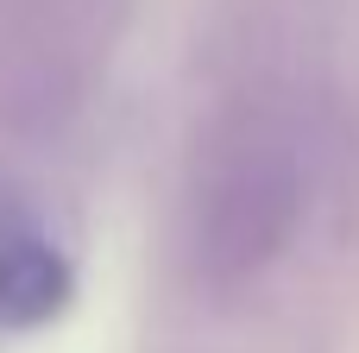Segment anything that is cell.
I'll return each instance as SVG.
<instances>
[{
	"label": "cell",
	"mask_w": 359,
	"mask_h": 353,
	"mask_svg": "<svg viewBox=\"0 0 359 353\" xmlns=\"http://www.w3.org/2000/svg\"><path fill=\"white\" fill-rule=\"evenodd\" d=\"M309 177H316V133L303 95L271 76L233 88L189 158L183 246L196 278L215 291L252 284L303 227Z\"/></svg>",
	"instance_id": "6da1fadb"
},
{
	"label": "cell",
	"mask_w": 359,
	"mask_h": 353,
	"mask_svg": "<svg viewBox=\"0 0 359 353\" xmlns=\"http://www.w3.org/2000/svg\"><path fill=\"white\" fill-rule=\"evenodd\" d=\"M126 0H0V120L63 133L107 76Z\"/></svg>",
	"instance_id": "7a4b0ae2"
},
{
	"label": "cell",
	"mask_w": 359,
	"mask_h": 353,
	"mask_svg": "<svg viewBox=\"0 0 359 353\" xmlns=\"http://www.w3.org/2000/svg\"><path fill=\"white\" fill-rule=\"evenodd\" d=\"M76 278L69 259L25 221L0 227V322L6 328H38L50 316H63Z\"/></svg>",
	"instance_id": "3957f363"
}]
</instances>
